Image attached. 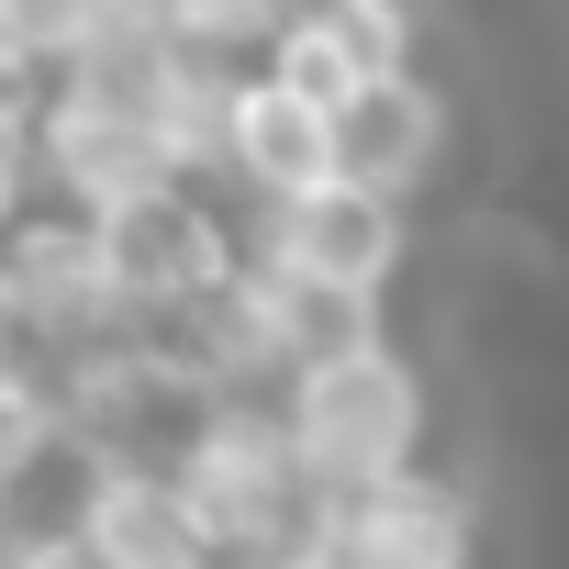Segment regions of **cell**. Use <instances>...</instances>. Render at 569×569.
<instances>
[{
    "instance_id": "1",
    "label": "cell",
    "mask_w": 569,
    "mask_h": 569,
    "mask_svg": "<svg viewBox=\"0 0 569 569\" xmlns=\"http://www.w3.org/2000/svg\"><path fill=\"white\" fill-rule=\"evenodd\" d=\"M268 425H279V447H291V469H302L313 502H347V491H380V480L425 469L436 391H425L413 347L358 336V347H325V358H302L291 380H279Z\"/></svg>"
},
{
    "instance_id": "2",
    "label": "cell",
    "mask_w": 569,
    "mask_h": 569,
    "mask_svg": "<svg viewBox=\"0 0 569 569\" xmlns=\"http://www.w3.org/2000/svg\"><path fill=\"white\" fill-rule=\"evenodd\" d=\"M157 480H168V491H179V513L201 525L212 569H268V558H302V536H313V513H325V502L302 491L291 447H279L268 402H201V413L168 436Z\"/></svg>"
},
{
    "instance_id": "3",
    "label": "cell",
    "mask_w": 569,
    "mask_h": 569,
    "mask_svg": "<svg viewBox=\"0 0 569 569\" xmlns=\"http://www.w3.org/2000/svg\"><path fill=\"white\" fill-rule=\"evenodd\" d=\"M90 246H101V279H112L123 325H168V313H190L212 279L246 257V212H234L223 190L157 179V190L90 212Z\"/></svg>"
},
{
    "instance_id": "4",
    "label": "cell",
    "mask_w": 569,
    "mask_h": 569,
    "mask_svg": "<svg viewBox=\"0 0 569 569\" xmlns=\"http://www.w3.org/2000/svg\"><path fill=\"white\" fill-rule=\"evenodd\" d=\"M0 313L23 325L34 369H68V358H90V347L134 336V325H123V302H112V279H101L90 223H79V212H57V201H23L12 223H0Z\"/></svg>"
},
{
    "instance_id": "5",
    "label": "cell",
    "mask_w": 569,
    "mask_h": 569,
    "mask_svg": "<svg viewBox=\"0 0 569 569\" xmlns=\"http://www.w3.org/2000/svg\"><path fill=\"white\" fill-rule=\"evenodd\" d=\"M246 257L279 268V279H302V291L325 302H358L380 313V291L413 268V212L402 201H369L347 179L302 190V201H279V212H246Z\"/></svg>"
},
{
    "instance_id": "6",
    "label": "cell",
    "mask_w": 569,
    "mask_h": 569,
    "mask_svg": "<svg viewBox=\"0 0 569 569\" xmlns=\"http://www.w3.org/2000/svg\"><path fill=\"white\" fill-rule=\"evenodd\" d=\"M313 569H480V502L436 458L313 513Z\"/></svg>"
},
{
    "instance_id": "7",
    "label": "cell",
    "mask_w": 569,
    "mask_h": 569,
    "mask_svg": "<svg viewBox=\"0 0 569 569\" xmlns=\"http://www.w3.org/2000/svg\"><path fill=\"white\" fill-rule=\"evenodd\" d=\"M447 146H458V101L425 68H369L358 90L325 101V168L347 190H369V201L413 212V190L447 168Z\"/></svg>"
},
{
    "instance_id": "8",
    "label": "cell",
    "mask_w": 569,
    "mask_h": 569,
    "mask_svg": "<svg viewBox=\"0 0 569 569\" xmlns=\"http://www.w3.org/2000/svg\"><path fill=\"white\" fill-rule=\"evenodd\" d=\"M68 547L90 569H212L201 525L179 513V491L146 469V458H101L68 502Z\"/></svg>"
},
{
    "instance_id": "9",
    "label": "cell",
    "mask_w": 569,
    "mask_h": 569,
    "mask_svg": "<svg viewBox=\"0 0 569 569\" xmlns=\"http://www.w3.org/2000/svg\"><path fill=\"white\" fill-rule=\"evenodd\" d=\"M325 179H336L325 168V112L246 68L234 79V112H223V190H234V212H279V201H302Z\"/></svg>"
},
{
    "instance_id": "10",
    "label": "cell",
    "mask_w": 569,
    "mask_h": 569,
    "mask_svg": "<svg viewBox=\"0 0 569 569\" xmlns=\"http://www.w3.org/2000/svg\"><path fill=\"white\" fill-rule=\"evenodd\" d=\"M90 46H101V0H0V57H12V68L57 79Z\"/></svg>"
},
{
    "instance_id": "11",
    "label": "cell",
    "mask_w": 569,
    "mask_h": 569,
    "mask_svg": "<svg viewBox=\"0 0 569 569\" xmlns=\"http://www.w3.org/2000/svg\"><path fill=\"white\" fill-rule=\"evenodd\" d=\"M268 569H313V547H302V558H268Z\"/></svg>"
}]
</instances>
